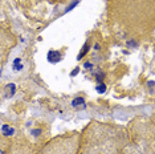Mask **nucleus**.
Masks as SVG:
<instances>
[{"label":"nucleus","instance_id":"obj_1","mask_svg":"<svg viewBox=\"0 0 155 154\" xmlns=\"http://www.w3.org/2000/svg\"><path fill=\"white\" fill-rule=\"evenodd\" d=\"M91 130V136L78 142L76 154H122L123 141L113 130L100 125H96Z\"/></svg>","mask_w":155,"mask_h":154},{"label":"nucleus","instance_id":"obj_2","mask_svg":"<svg viewBox=\"0 0 155 154\" xmlns=\"http://www.w3.org/2000/svg\"><path fill=\"white\" fill-rule=\"evenodd\" d=\"M78 142V134L73 133L72 136H64L53 139L35 154H76Z\"/></svg>","mask_w":155,"mask_h":154},{"label":"nucleus","instance_id":"obj_3","mask_svg":"<svg viewBox=\"0 0 155 154\" xmlns=\"http://www.w3.org/2000/svg\"><path fill=\"white\" fill-rule=\"evenodd\" d=\"M0 154H11V143L4 136H0Z\"/></svg>","mask_w":155,"mask_h":154}]
</instances>
